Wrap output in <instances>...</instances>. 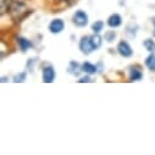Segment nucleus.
<instances>
[{
	"instance_id": "1",
	"label": "nucleus",
	"mask_w": 155,
	"mask_h": 155,
	"mask_svg": "<svg viewBox=\"0 0 155 155\" xmlns=\"http://www.w3.org/2000/svg\"><path fill=\"white\" fill-rule=\"evenodd\" d=\"M72 22L77 27H86L88 25V15L83 10H77L72 16Z\"/></svg>"
},
{
	"instance_id": "2",
	"label": "nucleus",
	"mask_w": 155,
	"mask_h": 155,
	"mask_svg": "<svg viewBox=\"0 0 155 155\" xmlns=\"http://www.w3.org/2000/svg\"><path fill=\"white\" fill-rule=\"evenodd\" d=\"M80 50L83 54H86V55H88L92 51H94V49L92 47V43H91V35H84V37L81 38V41H80Z\"/></svg>"
},
{
	"instance_id": "3",
	"label": "nucleus",
	"mask_w": 155,
	"mask_h": 155,
	"mask_svg": "<svg viewBox=\"0 0 155 155\" xmlns=\"http://www.w3.org/2000/svg\"><path fill=\"white\" fill-rule=\"evenodd\" d=\"M117 51L122 58H131L133 55V50L131 48V45L126 42V41H121L117 45Z\"/></svg>"
},
{
	"instance_id": "4",
	"label": "nucleus",
	"mask_w": 155,
	"mask_h": 155,
	"mask_svg": "<svg viewBox=\"0 0 155 155\" xmlns=\"http://www.w3.org/2000/svg\"><path fill=\"white\" fill-rule=\"evenodd\" d=\"M55 70L53 66H47L43 70V82L44 83H53L55 80Z\"/></svg>"
},
{
	"instance_id": "5",
	"label": "nucleus",
	"mask_w": 155,
	"mask_h": 155,
	"mask_svg": "<svg viewBox=\"0 0 155 155\" xmlns=\"http://www.w3.org/2000/svg\"><path fill=\"white\" fill-rule=\"evenodd\" d=\"M64 28H65V23H64V21L61 18H55L49 25V31L51 33H54V34L61 33L64 31Z\"/></svg>"
},
{
	"instance_id": "6",
	"label": "nucleus",
	"mask_w": 155,
	"mask_h": 155,
	"mask_svg": "<svg viewBox=\"0 0 155 155\" xmlns=\"http://www.w3.org/2000/svg\"><path fill=\"white\" fill-rule=\"evenodd\" d=\"M107 26L111 28H117L122 25V17L119 14H112L109 18H107Z\"/></svg>"
},
{
	"instance_id": "7",
	"label": "nucleus",
	"mask_w": 155,
	"mask_h": 155,
	"mask_svg": "<svg viewBox=\"0 0 155 155\" xmlns=\"http://www.w3.org/2000/svg\"><path fill=\"white\" fill-rule=\"evenodd\" d=\"M143 78V73L142 71L138 68V67H131V71H130V81L134 82V81H140Z\"/></svg>"
},
{
	"instance_id": "8",
	"label": "nucleus",
	"mask_w": 155,
	"mask_h": 155,
	"mask_svg": "<svg viewBox=\"0 0 155 155\" xmlns=\"http://www.w3.org/2000/svg\"><path fill=\"white\" fill-rule=\"evenodd\" d=\"M17 44H18V47H20V49L22 51H27V50H29L33 47V44H32L31 41L26 39V38H22V37H18L17 38Z\"/></svg>"
},
{
	"instance_id": "9",
	"label": "nucleus",
	"mask_w": 155,
	"mask_h": 155,
	"mask_svg": "<svg viewBox=\"0 0 155 155\" xmlns=\"http://www.w3.org/2000/svg\"><path fill=\"white\" fill-rule=\"evenodd\" d=\"M91 43H92V47L94 50H97L101 47L103 41H101V37L99 35V33H94L93 35H91Z\"/></svg>"
},
{
	"instance_id": "10",
	"label": "nucleus",
	"mask_w": 155,
	"mask_h": 155,
	"mask_svg": "<svg viewBox=\"0 0 155 155\" xmlns=\"http://www.w3.org/2000/svg\"><path fill=\"white\" fill-rule=\"evenodd\" d=\"M82 71L86 72V73H88V74H93V73H95L98 71V67L95 65H93V64H91V62L87 61V62H83L82 64Z\"/></svg>"
},
{
	"instance_id": "11",
	"label": "nucleus",
	"mask_w": 155,
	"mask_h": 155,
	"mask_svg": "<svg viewBox=\"0 0 155 155\" xmlns=\"http://www.w3.org/2000/svg\"><path fill=\"white\" fill-rule=\"evenodd\" d=\"M145 66H147L150 71L155 72V54H150V55L145 59Z\"/></svg>"
},
{
	"instance_id": "12",
	"label": "nucleus",
	"mask_w": 155,
	"mask_h": 155,
	"mask_svg": "<svg viewBox=\"0 0 155 155\" xmlns=\"http://www.w3.org/2000/svg\"><path fill=\"white\" fill-rule=\"evenodd\" d=\"M80 67V65H78V62H76V61H71L70 62V65H68V72L70 73H72V74H78L80 73V71H82V68L80 70L78 68Z\"/></svg>"
},
{
	"instance_id": "13",
	"label": "nucleus",
	"mask_w": 155,
	"mask_h": 155,
	"mask_svg": "<svg viewBox=\"0 0 155 155\" xmlns=\"http://www.w3.org/2000/svg\"><path fill=\"white\" fill-rule=\"evenodd\" d=\"M104 28V22L103 21H95L93 25H92V31L94 33H100Z\"/></svg>"
},
{
	"instance_id": "14",
	"label": "nucleus",
	"mask_w": 155,
	"mask_h": 155,
	"mask_svg": "<svg viewBox=\"0 0 155 155\" xmlns=\"http://www.w3.org/2000/svg\"><path fill=\"white\" fill-rule=\"evenodd\" d=\"M143 45H144V48H145L149 53H153L154 49H155V43H154L153 39H145L144 43H143Z\"/></svg>"
},
{
	"instance_id": "15",
	"label": "nucleus",
	"mask_w": 155,
	"mask_h": 155,
	"mask_svg": "<svg viewBox=\"0 0 155 155\" xmlns=\"http://www.w3.org/2000/svg\"><path fill=\"white\" fill-rule=\"evenodd\" d=\"M115 38H116V33H115V31H107V32H105L104 39H105L106 42L111 43V42L115 41Z\"/></svg>"
},
{
	"instance_id": "16",
	"label": "nucleus",
	"mask_w": 155,
	"mask_h": 155,
	"mask_svg": "<svg viewBox=\"0 0 155 155\" xmlns=\"http://www.w3.org/2000/svg\"><path fill=\"white\" fill-rule=\"evenodd\" d=\"M26 77H27L26 72H21V73H18V74H16V76L14 77V82H15V83H22V82H25Z\"/></svg>"
},
{
	"instance_id": "17",
	"label": "nucleus",
	"mask_w": 155,
	"mask_h": 155,
	"mask_svg": "<svg viewBox=\"0 0 155 155\" xmlns=\"http://www.w3.org/2000/svg\"><path fill=\"white\" fill-rule=\"evenodd\" d=\"M78 82H80V83H84V82H92V78H91V77H88V76H86V77H82L81 80H78Z\"/></svg>"
},
{
	"instance_id": "18",
	"label": "nucleus",
	"mask_w": 155,
	"mask_h": 155,
	"mask_svg": "<svg viewBox=\"0 0 155 155\" xmlns=\"http://www.w3.org/2000/svg\"><path fill=\"white\" fill-rule=\"evenodd\" d=\"M6 81H8V78H6V77H2V83L6 82Z\"/></svg>"
},
{
	"instance_id": "19",
	"label": "nucleus",
	"mask_w": 155,
	"mask_h": 155,
	"mask_svg": "<svg viewBox=\"0 0 155 155\" xmlns=\"http://www.w3.org/2000/svg\"><path fill=\"white\" fill-rule=\"evenodd\" d=\"M153 35L155 37V27H154V31H153Z\"/></svg>"
},
{
	"instance_id": "20",
	"label": "nucleus",
	"mask_w": 155,
	"mask_h": 155,
	"mask_svg": "<svg viewBox=\"0 0 155 155\" xmlns=\"http://www.w3.org/2000/svg\"><path fill=\"white\" fill-rule=\"evenodd\" d=\"M153 23H155V17H154V18H153Z\"/></svg>"
},
{
	"instance_id": "21",
	"label": "nucleus",
	"mask_w": 155,
	"mask_h": 155,
	"mask_svg": "<svg viewBox=\"0 0 155 155\" xmlns=\"http://www.w3.org/2000/svg\"><path fill=\"white\" fill-rule=\"evenodd\" d=\"M66 2H70V0H66Z\"/></svg>"
}]
</instances>
